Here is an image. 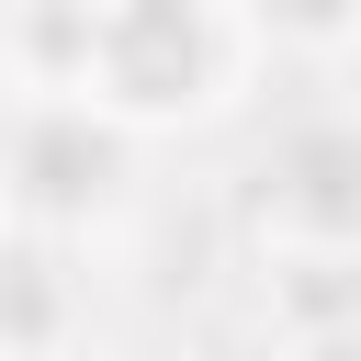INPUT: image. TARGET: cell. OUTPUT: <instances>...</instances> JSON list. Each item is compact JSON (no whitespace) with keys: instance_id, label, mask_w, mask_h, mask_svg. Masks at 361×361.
Wrapping results in <instances>:
<instances>
[{"instance_id":"cell-1","label":"cell","mask_w":361,"mask_h":361,"mask_svg":"<svg viewBox=\"0 0 361 361\" xmlns=\"http://www.w3.org/2000/svg\"><path fill=\"white\" fill-rule=\"evenodd\" d=\"M90 68L113 102L158 113V102H192L203 90V11L192 0H102L90 11Z\"/></svg>"},{"instance_id":"cell-2","label":"cell","mask_w":361,"mask_h":361,"mask_svg":"<svg viewBox=\"0 0 361 361\" xmlns=\"http://www.w3.org/2000/svg\"><path fill=\"white\" fill-rule=\"evenodd\" d=\"M282 203L305 226H361V124H327L282 158Z\"/></svg>"},{"instance_id":"cell-3","label":"cell","mask_w":361,"mask_h":361,"mask_svg":"<svg viewBox=\"0 0 361 361\" xmlns=\"http://www.w3.org/2000/svg\"><path fill=\"white\" fill-rule=\"evenodd\" d=\"M350 11H361V0H259V23H282V34H305V45H327Z\"/></svg>"}]
</instances>
